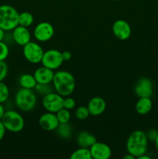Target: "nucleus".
<instances>
[{
	"mask_svg": "<svg viewBox=\"0 0 158 159\" xmlns=\"http://www.w3.org/2000/svg\"><path fill=\"white\" fill-rule=\"evenodd\" d=\"M57 117L60 124H67L71 120V113L69 110H67L65 108H62L59 110L57 113H56Z\"/></svg>",
	"mask_w": 158,
	"mask_h": 159,
	"instance_id": "5701e85b",
	"label": "nucleus"
},
{
	"mask_svg": "<svg viewBox=\"0 0 158 159\" xmlns=\"http://www.w3.org/2000/svg\"><path fill=\"white\" fill-rule=\"evenodd\" d=\"M71 159H91V152H90V148H82L80 147L78 149L74 151L73 153H71Z\"/></svg>",
	"mask_w": 158,
	"mask_h": 159,
	"instance_id": "412c9836",
	"label": "nucleus"
},
{
	"mask_svg": "<svg viewBox=\"0 0 158 159\" xmlns=\"http://www.w3.org/2000/svg\"><path fill=\"white\" fill-rule=\"evenodd\" d=\"M35 90L37 93L42 96L48 94V93L53 92V88L50 84H40L37 83L35 87Z\"/></svg>",
	"mask_w": 158,
	"mask_h": 159,
	"instance_id": "393cba45",
	"label": "nucleus"
},
{
	"mask_svg": "<svg viewBox=\"0 0 158 159\" xmlns=\"http://www.w3.org/2000/svg\"><path fill=\"white\" fill-rule=\"evenodd\" d=\"M23 53L26 60L29 63L38 64L41 62L44 51L39 43L29 41L23 46Z\"/></svg>",
	"mask_w": 158,
	"mask_h": 159,
	"instance_id": "423d86ee",
	"label": "nucleus"
},
{
	"mask_svg": "<svg viewBox=\"0 0 158 159\" xmlns=\"http://www.w3.org/2000/svg\"><path fill=\"white\" fill-rule=\"evenodd\" d=\"M96 141L95 136L87 130H82L77 136V143L79 147L90 148Z\"/></svg>",
	"mask_w": 158,
	"mask_h": 159,
	"instance_id": "f3484780",
	"label": "nucleus"
},
{
	"mask_svg": "<svg viewBox=\"0 0 158 159\" xmlns=\"http://www.w3.org/2000/svg\"><path fill=\"white\" fill-rule=\"evenodd\" d=\"M134 92L139 98L151 97L153 95V83L148 78H142L136 84Z\"/></svg>",
	"mask_w": 158,
	"mask_h": 159,
	"instance_id": "f8f14e48",
	"label": "nucleus"
},
{
	"mask_svg": "<svg viewBox=\"0 0 158 159\" xmlns=\"http://www.w3.org/2000/svg\"><path fill=\"white\" fill-rule=\"evenodd\" d=\"M1 120L6 130L12 133H19L24 128V118L15 110H9L5 112Z\"/></svg>",
	"mask_w": 158,
	"mask_h": 159,
	"instance_id": "39448f33",
	"label": "nucleus"
},
{
	"mask_svg": "<svg viewBox=\"0 0 158 159\" xmlns=\"http://www.w3.org/2000/svg\"><path fill=\"white\" fill-rule=\"evenodd\" d=\"M153 107V102L150 97H141L139 98L136 102L135 109L136 113L140 115H145L150 113Z\"/></svg>",
	"mask_w": 158,
	"mask_h": 159,
	"instance_id": "a211bd4d",
	"label": "nucleus"
},
{
	"mask_svg": "<svg viewBox=\"0 0 158 159\" xmlns=\"http://www.w3.org/2000/svg\"><path fill=\"white\" fill-rule=\"evenodd\" d=\"M59 137L64 139H69L72 136V127L68 123L67 124H60L57 128L56 129Z\"/></svg>",
	"mask_w": 158,
	"mask_h": 159,
	"instance_id": "aec40b11",
	"label": "nucleus"
},
{
	"mask_svg": "<svg viewBox=\"0 0 158 159\" xmlns=\"http://www.w3.org/2000/svg\"><path fill=\"white\" fill-rule=\"evenodd\" d=\"M76 102L73 98L68 97L67 96L66 98L64 99V108L67 109V110H73L75 107Z\"/></svg>",
	"mask_w": 158,
	"mask_h": 159,
	"instance_id": "c85d7f7f",
	"label": "nucleus"
},
{
	"mask_svg": "<svg viewBox=\"0 0 158 159\" xmlns=\"http://www.w3.org/2000/svg\"><path fill=\"white\" fill-rule=\"evenodd\" d=\"M9 54L8 45L5 42L0 41V61H5Z\"/></svg>",
	"mask_w": 158,
	"mask_h": 159,
	"instance_id": "bb28decb",
	"label": "nucleus"
},
{
	"mask_svg": "<svg viewBox=\"0 0 158 159\" xmlns=\"http://www.w3.org/2000/svg\"><path fill=\"white\" fill-rule=\"evenodd\" d=\"M64 96H60L57 92H51L43 96V107L47 112L56 113L64 108Z\"/></svg>",
	"mask_w": 158,
	"mask_h": 159,
	"instance_id": "0eeeda50",
	"label": "nucleus"
},
{
	"mask_svg": "<svg viewBox=\"0 0 158 159\" xmlns=\"http://www.w3.org/2000/svg\"><path fill=\"white\" fill-rule=\"evenodd\" d=\"M18 11L9 5L0 6V27L4 31H12L19 25Z\"/></svg>",
	"mask_w": 158,
	"mask_h": 159,
	"instance_id": "7ed1b4c3",
	"label": "nucleus"
},
{
	"mask_svg": "<svg viewBox=\"0 0 158 159\" xmlns=\"http://www.w3.org/2000/svg\"><path fill=\"white\" fill-rule=\"evenodd\" d=\"M33 76L37 83L50 84L52 82L53 79H54V70L42 66L34 71Z\"/></svg>",
	"mask_w": 158,
	"mask_h": 159,
	"instance_id": "dca6fc26",
	"label": "nucleus"
},
{
	"mask_svg": "<svg viewBox=\"0 0 158 159\" xmlns=\"http://www.w3.org/2000/svg\"><path fill=\"white\" fill-rule=\"evenodd\" d=\"M59 124L60 123H59L56 113L46 112L42 114L39 118V125L43 130L46 131L56 130Z\"/></svg>",
	"mask_w": 158,
	"mask_h": 159,
	"instance_id": "9b49d317",
	"label": "nucleus"
},
{
	"mask_svg": "<svg viewBox=\"0 0 158 159\" xmlns=\"http://www.w3.org/2000/svg\"><path fill=\"white\" fill-rule=\"evenodd\" d=\"M146 134H147L148 141H153V142H154L155 139H156V137H157L158 135V130H156V129H150V130H149L146 133Z\"/></svg>",
	"mask_w": 158,
	"mask_h": 159,
	"instance_id": "c756f323",
	"label": "nucleus"
},
{
	"mask_svg": "<svg viewBox=\"0 0 158 159\" xmlns=\"http://www.w3.org/2000/svg\"><path fill=\"white\" fill-rule=\"evenodd\" d=\"M112 1H119V0H112Z\"/></svg>",
	"mask_w": 158,
	"mask_h": 159,
	"instance_id": "4c0bfd02",
	"label": "nucleus"
},
{
	"mask_svg": "<svg viewBox=\"0 0 158 159\" xmlns=\"http://www.w3.org/2000/svg\"><path fill=\"white\" fill-rule=\"evenodd\" d=\"M5 109H4V107L2 106V104L0 103V120H2V118L3 115H4L5 113Z\"/></svg>",
	"mask_w": 158,
	"mask_h": 159,
	"instance_id": "473e14b6",
	"label": "nucleus"
},
{
	"mask_svg": "<svg viewBox=\"0 0 158 159\" xmlns=\"http://www.w3.org/2000/svg\"><path fill=\"white\" fill-rule=\"evenodd\" d=\"M37 102V96L33 89L21 88L15 93V103L21 111H31L35 108Z\"/></svg>",
	"mask_w": 158,
	"mask_h": 159,
	"instance_id": "20e7f679",
	"label": "nucleus"
},
{
	"mask_svg": "<svg viewBox=\"0 0 158 159\" xmlns=\"http://www.w3.org/2000/svg\"><path fill=\"white\" fill-rule=\"evenodd\" d=\"M74 115H75V117L77 118V120H84L87 119V118L89 116L90 113L89 111H88V107L81 106V107H79L76 109Z\"/></svg>",
	"mask_w": 158,
	"mask_h": 159,
	"instance_id": "b1692460",
	"label": "nucleus"
},
{
	"mask_svg": "<svg viewBox=\"0 0 158 159\" xmlns=\"http://www.w3.org/2000/svg\"><path fill=\"white\" fill-rule=\"evenodd\" d=\"M64 61L62 57V52L56 49H50L44 51L41 60L43 66L52 70H56L60 68Z\"/></svg>",
	"mask_w": 158,
	"mask_h": 159,
	"instance_id": "6e6552de",
	"label": "nucleus"
},
{
	"mask_svg": "<svg viewBox=\"0 0 158 159\" xmlns=\"http://www.w3.org/2000/svg\"><path fill=\"white\" fill-rule=\"evenodd\" d=\"M112 33L115 37L119 40H125L131 36V26L125 20H118L113 23Z\"/></svg>",
	"mask_w": 158,
	"mask_h": 159,
	"instance_id": "9d476101",
	"label": "nucleus"
},
{
	"mask_svg": "<svg viewBox=\"0 0 158 159\" xmlns=\"http://www.w3.org/2000/svg\"><path fill=\"white\" fill-rule=\"evenodd\" d=\"M137 158L138 159H150V157L147 156V155H145V154H144V155H142L141 156H139V158Z\"/></svg>",
	"mask_w": 158,
	"mask_h": 159,
	"instance_id": "c9c22d12",
	"label": "nucleus"
},
{
	"mask_svg": "<svg viewBox=\"0 0 158 159\" xmlns=\"http://www.w3.org/2000/svg\"><path fill=\"white\" fill-rule=\"evenodd\" d=\"M8 74V65L5 61H0V82H2Z\"/></svg>",
	"mask_w": 158,
	"mask_h": 159,
	"instance_id": "cd10ccee",
	"label": "nucleus"
},
{
	"mask_svg": "<svg viewBox=\"0 0 158 159\" xmlns=\"http://www.w3.org/2000/svg\"><path fill=\"white\" fill-rule=\"evenodd\" d=\"M5 32H6V31H4L1 27H0V41H2L3 39H4Z\"/></svg>",
	"mask_w": 158,
	"mask_h": 159,
	"instance_id": "72a5a7b5",
	"label": "nucleus"
},
{
	"mask_svg": "<svg viewBox=\"0 0 158 159\" xmlns=\"http://www.w3.org/2000/svg\"><path fill=\"white\" fill-rule=\"evenodd\" d=\"M154 144H155V147H156V148L157 149V151H158V135H157V137H156V139H155Z\"/></svg>",
	"mask_w": 158,
	"mask_h": 159,
	"instance_id": "e433bc0d",
	"label": "nucleus"
},
{
	"mask_svg": "<svg viewBox=\"0 0 158 159\" xmlns=\"http://www.w3.org/2000/svg\"><path fill=\"white\" fill-rule=\"evenodd\" d=\"M148 147V139L144 131L136 130L132 132L126 141V149L136 158L146 154Z\"/></svg>",
	"mask_w": 158,
	"mask_h": 159,
	"instance_id": "f03ea898",
	"label": "nucleus"
},
{
	"mask_svg": "<svg viewBox=\"0 0 158 159\" xmlns=\"http://www.w3.org/2000/svg\"><path fill=\"white\" fill-rule=\"evenodd\" d=\"M90 152L94 159H108L112 156V150L109 146L103 142L96 141L91 148Z\"/></svg>",
	"mask_w": 158,
	"mask_h": 159,
	"instance_id": "ddd939ff",
	"label": "nucleus"
},
{
	"mask_svg": "<svg viewBox=\"0 0 158 159\" xmlns=\"http://www.w3.org/2000/svg\"><path fill=\"white\" fill-rule=\"evenodd\" d=\"M123 158L124 159H135L136 158H135V157L133 156V155H131V154L128 153L126 155H125V156L123 157Z\"/></svg>",
	"mask_w": 158,
	"mask_h": 159,
	"instance_id": "f704fd0d",
	"label": "nucleus"
},
{
	"mask_svg": "<svg viewBox=\"0 0 158 159\" xmlns=\"http://www.w3.org/2000/svg\"><path fill=\"white\" fill-rule=\"evenodd\" d=\"M19 83H20L21 88L33 89H35L37 82L34 78L33 75L23 74L19 79Z\"/></svg>",
	"mask_w": 158,
	"mask_h": 159,
	"instance_id": "6ab92c4d",
	"label": "nucleus"
},
{
	"mask_svg": "<svg viewBox=\"0 0 158 159\" xmlns=\"http://www.w3.org/2000/svg\"><path fill=\"white\" fill-rule=\"evenodd\" d=\"M52 82L54 90L64 97L71 96L75 89V79L69 71H58L55 72Z\"/></svg>",
	"mask_w": 158,
	"mask_h": 159,
	"instance_id": "f257e3e1",
	"label": "nucleus"
},
{
	"mask_svg": "<svg viewBox=\"0 0 158 159\" xmlns=\"http://www.w3.org/2000/svg\"><path fill=\"white\" fill-rule=\"evenodd\" d=\"M87 107H88L90 115L97 116L102 114L105 112V109H106V102L103 98L95 96L88 102Z\"/></svg>",
	"mask_w": 158,
	"mask_h": 159,
	"instance_id": "2eb2a0df",
	"label": "nucleus"
},
{
	"mask_svg": "<svg viewBox=\"0 0 158 159\" xmlns=\"http://www.w3.org/2000/svg\"><path fill=\"white\" fill-rule=\"evenodd\" d=\"M34 21L33 16L29 12H23L19 15V25L29 27L33 24Z\"/></svg>",
	"mask_w": 158,
	"mask_h": 159,
	"instance_id": "4be33fe9",
	"label": "nucleus"
},
{
	"mask_svg": "<svg viewBox=\"0 0 158 159\" xmlns=\"http://www.w3.org/2000/svg\"><path fill=\"white\" fill-rule=\"evenodd\" d=\"M54 35V28L48 22H41L34 28L33 36L36 40L40 42H46Z\"/></svg>",
	"mask_w": 158,
	"mask_h": 159,
	"instance_id": "1a4fd4ad",
	"label": "nucleus"
},
{
	"mask_svg": "<svg viewBox=\"0 0 158 159\" xmlns=\"http://www.w3.org/2000/svg\"><path fill=\"white\" fill-rule=\"evenodd\" d=\"M62 57H63L64 61H69L71 58V57H72V54H71L70 51H65L62 52Z\"/></svg>",
	"mask_w": 158,
	"mask_h": 159,
	"instance_id": "2f4dec72",
	"label": "nucleus"
},
{
	"mask_svg": "<svg viewBox=\"0 0 158 159\" xmlns=\"http://www.w3.org/2000/svg\"><path fill=\"white\" fill-rule=\"evenodd\" d=\"M12 31V39L17 44L23 47L30 41L31 34L28 27L18 25Z\"/></svg>",
	"mask_w": 158,
	"mask_h": 159,
	"instance_id": "4468645a",
	"label": "nucleus"
},
{
	"mask_svg": "<svg viewBox=\"0 0 158 159\" xmlns=\"http://www.w3.org/2000/svg\"><path fill=\"white\" fill-rule=\"evenodd\" d=\"M6 127H5L4 125H3L2 120H0V142L2 141L3 138H4L5 134H6Z\"/></svg>",
	"mask_w": 158,
	"mask_h": 159,
	"instance_id": "7c9ffc66",
	"label": "nucleus"
},
{
	"mask_svg": "<svg viewBox=\"0 0 158 159\" xmlns=\"http://www.w3.org/2000/svg\"><path fill=\"white\" fill-rule=\"evenodd\" d=\"M9 96V90L3 82H0V103L6 102Z\"/></svg>",
	"mask_w": 158,
	"mask_h": 159,
	"instance_id": "a878e982",
	"label": "nucleus"
}]
</instances>
